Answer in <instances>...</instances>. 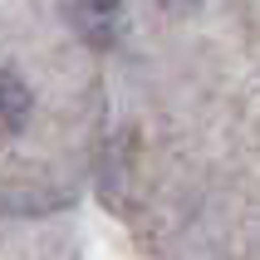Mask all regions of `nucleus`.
<instances>
[{
	"instance_id": "1",
	"label": "nucleus",
	"mask_w": 260,
	"mask_h": 260,
	"mask_svg": "<svg viewBox=\"0 0 260 260\" xmlns=\"http://www.w3.org/2000/svg\"><path fill=\"white\" fill-rule=\"evenodd\" d=\"M123 10L128 0H64V20L99 49H108L123 35Z\"/></svg>"
},
{
	"instance_id": "2",
	"label": "nucleus",
	"mask_w": 260,
	"mask_h": 260,
	"mask_svg": "<svg viewBox=\"0 0 260 260\" xmlns=\"http://www.w3.org/2000/svg\"><path fill=\"white\" fill-rule=\"evenodd\" d=\"M35 118V88L20 69H0V138H20Z\"/></svg>"
},
{
	"instance_id": "3",
	"label": "nucleus",
	"mask_w": 260,
	"mask_h": 260,
	"mask_svg": "<svg viewBox=\"0 0 260 260\" xmlns=\"http://www.w3.org/2000/svg\"><path fill=\"white\" fill-rule=\"evenodd\" d=\"M167 5H182V10H187V5H197V0H167Z\"/></svg>"
}]
</instances>
